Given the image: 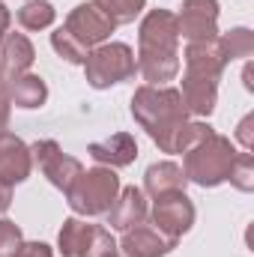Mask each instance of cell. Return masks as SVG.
Instances as JSON below:
<instances>
[{"label":"cell","instance_id":"cell-1","mask_svg":"<svg viewBox=\"0 0 254 257\" xmlns=\"http://www.w3.org/2000/svg\"><path fill=\"white\" fill-rule=\"evenodd\" d=\"M138 72L147 84L165 87L180 75V30L177 12L150 9L138 27Z\"/></svg>","mask_w":254,"mask_h":257},{"label":"cell","instance_id":"cell-2","mask_svg":"<svg viewBox=\"0 0 254 257\" xmlns=\"http://www.w3.org/2000/svg\"><path fill=\"white\" fill-rule=\"evenodd\" d=\"M129 111H132V120L150 135V141L162 153H168L174 132L189 120V111H186L183 96H180L177 87H153V84H144V87H138L132 93Z\"/></svg>","mask_w":254,"mask_h":257},{"label":"cell","instance_id":"cell-3","mask_svg":"<svg viewBox=\"0 0 254 257\" xmlns=\"http://www.w3.org/2000/svg\"><path fill=\"white\" fill-rule=\"evenodd\" d=\"M233 156H236L233 141L212 132L200 144H194L191 150L183 153V174L189 183L200 186V189H215V186L227 183Z\"/></svg>","mask_w":254,"mask_h":257},{"label":"cell","instance_id":"cell-4","mask_svg":"<svg viewBox=\"0 0 254 257\" xmlns=\"http://www.w3.org/2000/svg\"><path fill=\"white\" fill-rule=\"evenodd\" d=\"M120 177L114 174V168H90L81 171V177L72 183V189L66 192V203L75 215L84 218H96V215H108V209L114 206L117 194H120Z\"/></svg>","mask_w":254,"mask_h":257},{"label":"cell","instance_id":"cell-5","mask_svg":"<svg viewBox=\"0 0 254 257\" xmlns=\"http://www.w3.org/2000/svg\"><path fill=\"white\" fill-rule=\"evenodd\" d=\"M135 72L138 60L126 42H102L84 60V78L93 90H111L123 81H132Z\"/></svg>","mask_w":254,"mask_h":257},{"label":"cell","instance_id":"cell-6","mask_svg":"<svg viewBox=\"0 0 254 257\" xmlns=\"http://www.w3.org/2000/svg\"><path fill=\"white\" fill-rule=\"evenodd\" d=\"M30 159H33V165L48 177V183H51L54 189H60L63 194L72 189V183H75V180L81 177V171H84V165H81L75 156L63 153V147H60L57 141H51V138L36 141V144L30 147Z\"/></svg>","mask_w":254,"mask_h":257},{"label":"cell","instance_id":"cell-7","mask_svg":"<svg viewBox=\"0 0 254 257\" xmlns=\"http://www.w3.org/2000/svg\"><path fill=\"white\" fill-rule=\"evenodd\" d=\"M150 221L165 236L180 239L194 227V203H191V197L186 192H168L162 197H153Z\"/></svg>","mask_w":254,"mask_h":257},{"label":"cell","instance_id":"cell-8","mask_svg":"<svg viewBox=\"0 0 254 257\" xmlns=\"http://www.w3.org/2000/svg\"><path fill=\"white\" fill-rule=\"evenodd\" d=\"M66 30L87 48V51H93L96 45H102V42H108L111 39V33L117 30V24L96 6V3H78L69 15H66Z\"/></svg>","mask_w":254,"mask_h":257},{"label":"cell","instance_id":"cell-9","mask_svg":"<svg viewBox=\"0 0 254 257\" xmlns=\"http://www.w3.org/2000/svg\"><path fill=\"white\" fill-rule=\"evenodd\" d=\"M218 0H183L177 12V30L186 42L215 39L218 33Z\"/></svg>","mask_w":254,"mask_h":257},{"label":"cell","instance_id":"cell-10","mask_svg":"<svg viewBox=\"0 0 254 257\" xmlns=\"http://www.w3.org/2000/svg\"><path fill=\"white\" fill-rule=\"evenodd\" d=\"M183 60H186V75L221 81L224 66H227V54H224L221 39L215 36V39H203V42H186Z\"/></svg>","mask_w":254,"mask_h":257},{"label":"cell","instance_id":"cell-11","mask_svg":"<svg viewBox=\"0 0 254 257\" xmlns=\"http://www.w3.org/2000/svg\"><path fill=\"white\" fill-rule=\"evenodd\" d=\"M30 171H33L30 147L12 132H0V186L6 189L18 186L30 177Z\"/></svg>","mask_w":254,"mask_h":257},{"label":"cell","instance_id":"cell-12","mask_svg":"<svg viewBox=\"0 0 254 257\" xmlns=\"http://www.w3.org/2000/svg\"><path fill=\"white\" fill-rule=\"evenodd\" d=\"M180 239H171L165 236L162 230H156L153 224H138L123 233L120 239V254L123 257H168L177 248Z\"/></svg>","mask_w":254,"mask_h":257},{"label":"cell","instance_id":"cell-13","mask_svg":"<svg viewBox=\"0 0 254 257\" xmlns=\"http://www.w3.org/2000/svg\"><path fill=\"white\" fill-rule=\"evenodd\" d=\"M90 159L102 168H129L138 159V141L129 132H114L105 141H96L87 147Z\"/></svg>","mask_w":254,"mask_h":257},{"label":"cell","instance_id":"cell-14","mask_svg":"<svg viewBox=\"0 0 254 257\" xmlns=\"http://www.w3.org/2000/svg\"><path fill=\"white\" fill-rule=\"evenodd\" d=\"M147 215H150V209H147V197H144V192L135 189V186H126V189H120L114 206L108 209V224H111V230L126 233V230H132V227L144 224Z\"/></svg>","mask_w":254,"mask_h":257},{"label":"cell","instance_id":"cell-15","mask_svg":"<svg viewBox=\"0 0 254 257\" xmlns=\"http://www.w3.org/2000/svg\"><path fill=\"white\" fill-rule=\"evenodd\" d=\"M180 96H183V105H186L189 117H209L215 111V102H218V81L183 75Z\"/></svg>","mask_w":254,"mask_h":257},{"label":"cell","instance_id":"cell-16","mask_svg":"<svg viewBox=\"0 0 254 257\" xmlns=\"http://www.w3.org/2000/svg\"><path fill=\"white\" fill-rule=\"evenodd\" d=\"M6 90H9V102L21 111H36L48 102V84L33 72L6 78Z\"/></svg>","mask_w":254,"mask_h":257},{"label":"cell","instance_id":"cell-17","mask_svg":"<svg viewBox=\"0 0 254 257\" xmlns=\"http://www.w3.org/2000/svg\"><path fill=\"white\" fill-rule=\"evenodd\" d=\"M36 60V48L24 33H6L0 42V63H3V78L24 75Z\"/></svg>","mask_w":254,"mask_h":257},{"label":"cell","instance_id":"cell-18","mask_svg":"<svg viewBox=\"0 0 254 257\" xmlns=\"http://www.w3.org/2000/svg\"><path fill=\"white\" fill-rule=\"evenodd\" d=\"M189 180L177 162H156L144 171V194L162 197L168 192H186Z\"/></svg>","mask_w":254,"mask_h":257},{"label":"cell","instance_id":"cell-19","mask_svg":"<svg viewBox=\"0 0 254 257\" xmlns=\"http://www.w3.org/2000/svg\"><path fill=\"white\" fill-rule=\"evenodd\" d=\"M90 233H93V224L81 218H66L57 233V251L63 257H84L90 245Z\"/></svg>","mask_w":254,"mask_h":257},{"label":"cell","instance_id":"cell-20","mask_svg":"<svg viewBox=\"0 0 254 257\" xmlns=\"http://www.w3.org/2000/svg\"><path fill=\"white\" fill-rule=\"evenodd\" d=\"M15 18H18V24H21L24 30H45V27L54 24L57 9H54L48 0H27V3L15 12Z\"/></svg>","mask_w":254,"mask_h":257},{"label":"cell","instance_id":"cell-21","mask_svg":"<svg viewBox=\"0 0 254 257\" xmlns=\"http://www.w3.org/2000/svg\"><path fill=\"white\" fill-rule=\"evenodd\" d=\"M221 45H224V54H227V63L230 60H245L254 54V33L248 27H233L227 30L224 36H218Z\"/></svg>","mask_w":254,"mask_h":257},{"label":"cell","instance_id":"cell-22","mask_svg":"<svg viewBox=\"0 0 254 257\" xmlns=\"http://www.w3.org/2000/svg\"><path fill=\"white\" fill-rule=\"evenodd\" d=\"M51 48L57 51V57H63L66 63H72V66H84L87 54H90L66 27H57V30L51 33Z\"/></svg>","mask_w":254,"mask_h":257},{"label":"cell","instance_id":"cell-23","mask_svg":"<svg viewBox=\"0 0 254 257\" xmlns=\"http://www.w3.org/2000/svg\"><path fill=\"white\" fill-rule=\"evenodd\" d=\"M114 24H132L144 9H147V0H93Z\"/></svg>","mask_w":254,"mask_h":257},{"label":"cell","instance_id":"cell-24","mask_svg":"<svg viewBox=\"0 0 254 257\" xmlns=\"http://www.w3.org/2000/svg\"><path fill=\"white\" fill-rule=\"evenodd\" d=\"M227 183L236 186L239 192H254V156L248 150H236L230 174H227Z\"/></svg>","mask_w":254,"mask_h":257},{"label":"cell","instance_id":"cell-25","mask_svg":"<svg viewBox=\"0 0 254 257\" xmlns=\"http://www.w3.org/2000/svg\"><path fill=\"white\" fill-rule=\"evenodd\" d=\"M117 251H120V248H117V239L111 236V230L102 227V224H93L90 245H87V254L84 257H114Z\"/></svg>","mask_w":254,"mask_h":257},{"label":"cell","instance_id":"cell-26","mask_svg":"<svg viewBox=\"0 0 254 257\" xmlns=\"http://www.w3.org/2000/svg\"><path fill=\"white\" fill-rule=\"evenodd\" d=\"M24 242V233L15 221L9 218H0V257H12Z\"/></svg>","mask_w":254,"mask_h":257},{"label":"cell","instance_id":"cell-27","mask_svg":"<svg viewBox=\"0 0 254 257\" xmlns=\"http://www.w3.org/2000/svg\"><path fill=\"white\" fill-rule=\"evenodd\" d=\"M12 257H54V248L45 242H21V248Z\"/></svg>","mask_w":254,"mask_h":257},{"label":"cell","instance_id":"cell-28","mask_svg":"<svg viewBox=\"0 0 254 257\" xmlns=\"http://www.w3.org/2000/svg\"><path fill=\"white\" fill-rule=\"evenodd\" d=\"M9 114H12V102H9L6 78H0V132H6V128H9Z\"/></svg>","mask_w":254,"mask_h":257},{"label":"cell","instance_id":"cell-29","mask_svg":"<svg viewBox=\"0 0 254 257\" xmlns=\"http://www.w3.org/2000/svg\"><path fill=\"white\" fill-rule=\"evenodd\" d=\"M251 126H254V117L248 114L242 123H239V128H236V138H239V144L245 147V150H251L254 147V135H251Z\"/></svg>","mask_w":254,"mask_h":257},{"label":"cell","instance_id":"cell-30","mask_svg":"<svg viewBox=\"0 0 254 257\" xmlns=\"http://www.w3.org/2000/svg\"><path fill=\"white\" fill-rule=\"evenodd\" d=\"M9 21H12V12H9V6L0 0V42H3V36L9 33Z\"/></svg>","mask_w":254,"mask_h":257},{"label":"cell","instance_id":"cell-31","mask_svg":"<svg viewBox=\"0 0 254 257\" xmlns=\"http://www.w3.org/2000/svg\"><path fill=\"white\" fill-rule=\"evenodd\" d=\"M9 206H12V189L0 186V215H6V212H9Z\"/></svg>","mask_w":254,"mask_h":257},{"label":"cell","instance_id":"cell-32","mask_svg":"<svg viewBox=\"0 0 254 257\" xmlns=\"http://www.w3.org/2000/svg\"><path fill=\"white\" fill-rule=\"evenodd\" d=\"M242 78H245V90H254V81H251V66H245Z\"/></svg>","mask_w":254,"mask_h":257},{"label":"cell","instance_id":"cell-33","mask_svg":"<svg viewBox=\"0 0 254 257\" xmlns=\"http://www.w3.org/2000/svg\"><path fill=\"white\" fill-rule=\"evenodd\" d=\"M0 78H3V63H0Z\"/></svg>","mask_w":254,"mask_h":257},{"label":"cell","instance_id":"cell-34","mask_svg":"<svg viewBox=\"0 0 254 257\" xmlns=\"http://www.w3.org/2000/svg\"><path fill=\"white\" fill-rule=\"evenodd\" d=\"M114 257H123V254H120V251H117V254H114Z\"/></svg>","mask_w":254,"mask_h":257}]
</instances>
